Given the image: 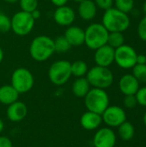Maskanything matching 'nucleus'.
I'll list each match as a JSON object with an SVG mask.
<instances>
[{
	"mask_svg": "<svg viewBox=\"0 0 146 147\" xmlns=\"http://www.w3.org/2000/svg\"><path fill=\"white\" fill-rule=\"evenodd\" d=\"M7 117L12 122H19L22 121L28 115L27 105L20 101H16L8 106Z\"/></svg>",
	"mask_w": 146,
	"mask_h": 147,
	"instance_id": "obj_15",
	"label": "nucleus"
},
{
	"mask_svg": "<svg viewBox=\"0 0 146 147\" xmlns=\"http://www.w3.org/2000/svg\"><path fill=\"white\" fill-rule=\"evenodd\" d=\"M97 7L93 0H83L78 3L77 14L83 21L93 20L97 14Z\"/></svg>",
	"mask_w": 146,
	"mask_h": 147,
	"instance_id": "obj_18",
	"label": "nucleus"
},
{
	"mask_svg": "<svg viewBox=\"0 0 146 147\" xmlns=\"http://www.w3.org/2000/svg\"><path fill=\"white\" fill-rule=\"evenodd\" d=\"M116 135L110 127H102L96 131L93 137L95 147H114Z\"/></svg>",
	"mask_w": 146,
	"mask_h": 147,
	"instance_id": "obj_11",
	"label": "nucleus"
},
{
	"mask_svg": "<svg viewBox=\"0 0 146 147\" xmlns=\"http://www.w3.org/2000/svg\"><path fill=\"white\" fill-rule=\"evenodd\" d=\"M133 75L139 83H146V64H136L133 68Z\"/></svg>",
	"mask_w": 146,
	"mask_h": 147,
	"instance_id": "obj_26",
	"label": "nucleus"
},
{
	"mask_svg": "<svg viewBox=\"0 0 146 147\" xmlns=\"http://www.w3.org/2000/svg\"><path fill=\"white\" fill-rule=\"evenodd\" d=\"M139 88V82L133 74H125L119 81V89L125 96L135 95Z\"/></svg>",
	"mask_w": 146,
	"mask_h": 147,
	"instance_id": "obj_14",
	"label": "nucleus"
},
{
	"mask_svg": "<svg viewBox=\"0 0 146 147\" xmlns=\"http://www.w3.org/2000/svg\"><path fill=\"white\" fill-rule=\"evenodd\" d=\"M31 15H32V16L34 17V19L36 21V20H38V19L40 17V11L37 9L34 10V11L31 13Z\"/></svg>",
	"mask_w": 146,
	"mask_h": 147,
	"instance_id": "obj_36",
	"label": "nucleus"
},
{
	"mask_svg": "<svg viewBox=\"0 0 146 147\" xmlns=\"http://www.w3.org/2000/svg\"><path fill=\"white\" fill-rule=\"evenodd\" d=\"M53 20L61 27H69L76 20V12L68 5L57 7L53 12Z\"/></svg>",
	"mask_w": 146,
	"mask_h": 147,
	"instance_id": "obj_12",
	"label": "nucleus"
},
{
	"mask_svg": "<svg viewBox=\"0 0 146 147\" xmlns=\"http://www.w3.org/2000/svg\"><path fill=\"white\" fill-rule=\"evenodd\" d=\"M143 11L145 13V16H146V1L144 3V4H143Z\"/></svg>",
	"mask_w": 146,
	"mask_h": 147,
	"instance_id": "obj_40",
	"label": "nucleus"
},
{
	"mask_svg": "<svg viewBox=\"0 0 146 147\" xmlns=\"http://www.w3.org/2000/svg\"><path fill=\"white\" fill-rule=\"evenodd\" d=\"M64 36L71 47H80L84 44V29L79 26L71 25L67 27Z\"/></svg>",
	"mask_w": 146,
	"mask_h": 147,
	"instance_id": "obj_16",
	"label": "nucleus"
},
{
	"mask_svg": "<svg viewBox=\"0 0 146 147\" xmlns=\"http://www.w3.org/2000/svg\"><path fill=\"white\" fill-rule=\"evenodd\" d=\"M19 6L21 10L32 13L34 10L38 9V0H19Z\"/></svg>",
	"mask_w": 146,
	"mask_h": 147,
	"instance_id": "obj_27",
	"label": "nucleus"
},
{
	"mask_svg": "<svg viewBox=\"0 0 146 147\" xmlns=\"http://www.w3.org/2000/svg\"><path fill=\"white\" fill-rule=\"evenodd\" d=\"M94 61L96 65L109 67L114 62V49L108 44L95 50Z\"/></svg>",
	"mask_w": 146,
	"mask_h": 147,
	"instance_id": "obj_13",
	"label": "nucleus"
},
{
	"mask_svg": "<svg viewBox=\"0 0 146 147\" xmlns=\"http://www.w3.org/2000/svg\"><path fill=\"white\" fill-rule=\"evenodd\" d=\"M138 104L137 99L135 95H128V96H125L124 98V106L129 109H134Z\"/></svg>",
	"mask_w": 146,
	"mask_h": 147,
	"instance_id": "obj_31",
	"label": "nucleus"
},
{
	"mask_svg": "<svg viewBox=\"0 0 146 147\" xmlns=\"http://www.w3.org/2000/svg\"><path fill=\"white\" fill-rule=\"evenodd\" d=\"M109 32L99 22L89 24L84 29V44L90 50H96L108 42Z\"/></svg>",
	"mask_w": 146,
	"mask_h": 147,
	"instance_id": "obj_3",
	"label": "nucleus"
},
{
	"mask_svg": "<svg viewBox=\"0 0 146 147\" xmlns=\"http://www.w3.org/2000/svg\"><path fill=\"white\" fill-rule=\"evenodd\" d=\"M90 87L91 86L85 77L77 78L72 84L71 90L75 96L79 98H83L91 89Z\"/></svg>",
	"mask_w": 146,
	"mask_h": 147,
	"instance_id": "obj_20",
	"label": "nucleus"
},
{
	"mask_svg": "<svg viewBox=\"0 0 146 147\" xmlns=\"http://www.w3.org/2000/svg\"><path fill=\"white\" fill-rule=\"evenodd\" d=\"M125 42V37L123 33L121 32H109L108 37V42L107 44L113 47L114 49H116L120 47V46L124 45Z\"/></svg>",
	"mask_w": 146,
	"mask_h": 147,
	"instance_id": "obj_23",
	"label": "nucleus"
},
{
	"mask_svg": "<svg viewBox=\"0 0 146 147\" xmlns=\"http://www.w3.org/2000/svg\"><path fill=\"white\" fill-rule=\"evenodd\" d=\"M102 122V115L89 110L83 113L80 118L81 127L88 131H93L97 129L101 126Z\"/></svg>",
	"mask_w": 146,
	"mask_h": 147,
	"instance_id": "obj_17",
	"label": "nucleus"
},
{
	"mask_svg": "<svg viewBox=\"0 0 146 147\" xmlns=\"http://www.w3.org/2000/svg\"><path fill=\"white\" fill-rule=\"evenodd\" d=\"M71 76H74L76 78H83L86 76L89 71V67L85 61L78 59L71 63Z\"/></svg>",
	"mask_w": 146,
	"mask_h": 147,
	"instance_id": "obj_22",
	"label": "nucleus"
},
{
	"mask_svg": "<svg viewBox=\"0 0 146 147\" xmlns=\"http://www.w3.org/2000/svg\"><path fill=\"white\" fill-rule=\"evenodd\" d=\"M136 63L139 65H145L146 64V55L145 54H138L136 59Z\"/></svg>",
	"mask_w": 146,
	"mask_h": 147,
	"instance_id": "obj_35",
	"label": "nucleus"
},
{
	"mask_svg": "<svg viewBox=\"0 0 146 147\" xmlns=\"http://www.w3.org/2000/svg\"><path fill=\"white\" fill-rule=\"evenodd\" d=\"M138 35L143 40L146 41V16L139 22L138 25Z\"/></svg>",
	"mask_w": 146,
	"mask_h": 147,
	"instance_id": "obj_30",
	"label": "nucleus"
},
{
	"mask_svg": "<svg viewBox=\"0 0 146 147\" xmlns=\"http://www.w3.org/2000/svg\"><path fill=\"white\" fill-rule=\"evenodd\" d=\"M3 128H4V123H3V121L0 119V134L3 132Z\"/></svg>",
	"mask_w": 146,
	"mask_h": 147,
	"instance_id": "obj_38",
	"label": "nucleus"
},
{
	"mask_svg": "<svg viewBox=\"0 0 146 147\" xmlns=\"http://www.w3.org/2000/svg\"><path fill=\"white\" fill-rule=\"evenodd\" d=\"M118 134L120 138L124 141L131 140L135 134L134 126L131 122L126 121L125 122H123L121 125L118 127Z\"/></svg>",
	"mask_w": 146,
	"mask_h": 147,
	"instance_id": "obj_21",
	"label": "nucleus"
},
{
	"mask_svg": "<svg viewBox=\"0 0 146 147\" xmlns=\"http://www.w3.org/2000/svg\"><path fill=\"white\" fill-rule=\"evenodd\" d=\"M55 53L53 39L47 35L35 36L29 46V54L37 62H44L49 59Z\"/></svg>",
	"mask_w": 146,
	"mask_h": 147,
	"instance_id": "obj_1",
	"label": "nucleus"
},
{
	"mask_svg": "<svg viewBox=\"0 0 146 147\" xmlns=\"http://www.w3.org/2000/svg\"><path fill=\"white\" fill-rule=\"evenodd\" d=\"M138 104L146 107V86L139 88L137 93L135 94Z\"/></svg>",
	"mask_w": 146,
	"mask_h": 147,
	"instance_id": "obj_29",
	"label": "nucleus"
},
{
	"mask_svg": "<svg viewBox=\"0 0 146 147\" xmlns=\"http://www.w3.org/2000/svg\"><path fill=\"white\" fill-rule=\"evenodd\" d=\"M87 110L102 115L109 106V96L105 90L91 88L83 97Z\"/></svg>",
	"mask_w": 146,
	"mask_h": 147,
	"instance_id": "obj_5",
	"label": "nucleus"
},
{
	"mask_svg": "<svg viewBox=\"0 0 146 147\" xmlns=\"http://www.w3.org/2000/svg\"><path fill=\"white\" fill-rule=\"evenodd\" d=\"M143 121H144V124L146 126V112L144 115V117H143Z\"/></svg>",
	"mask_w": 146,
	"mask_h": 147,
	"instance_id": "obj_41",
	"label": "nucleus"
},
{
	"mask_svg": "<svg viewBox=\"0 0 146 147\" xmlns=\"http://www.w3.org/2000/svg\"><path fill=\"white\" fill-rule=\"evenodd\" d=\"M0 147H13V145L8 137L0 136Z\"/></svg>",
	"mask_w": 146,
	"mask_h": 147,
	"instance_id": "obj_33",
	"label": "nucleus"
},
{
	"mask_svg": "<svg viewBox=\"0 0 146 147\" xmlns=\"http://www.w3.org/2000/svg\"><path fill=\"white\" fill-rule=\"evenodd\" d=\"M85 78L93 88L106 90L114 83V74L108 67L95 65L89 69Z\"/></svg>",
	"mask_w": 146,
	"mask_h": 147,
	"instance_id": "obj_4",
	"label": "nucleus"
},
{
	"mask_svg": "<svg viewBox=\"0 0 146 147\" xmlns=\"http://www.w3.org/2000/svg\"><path fill=\"white\" fill-rule=\"evenodd\" d=\"M137 52L128 45H122L114 49V62L122 69H131L137 63Z\"/></svg>",
	"mask_w": 146,
	"mask_h": 147,
	"instance_id": "obj_9",
	"label": "nucleus"
},
{
	"mask_svg": "<svg viewBox=\"0 0 146 147\" xmlns=\"http://www.w3.org/2000/svg\"><path fill=\"white\" fill-rule=\"evenodd\" d=\"M11 21V30L17 36H26L34 29L35 20L32 16L31 13H28L22 10L15 12Z\"/></svg>",
	"mask_w": 146,
	"mask_h": 147,
	"instance_id": "obj_7",
	"label": "nucleus"
},
{
	"mask_svg": "<svg viewBox=\"0 0 146 147\" xmlns=\"http://www.w3.org/2000/svg\"><path fill=\"white\" fill-rule=\"evenodd\" d=\"M97 9H103L104 11L112 8L114 5V0H94Z\"/></svg>",
	"mask_w": 146,
	"mask_h": 147,
	"instance_id": "obj_32",
	"label": "nucleus"
},
{
	"mask_svg": "<svg viewBox=\"0 0 146 147\" xmlns=\"http://www.w3.org/2000/svg\"><path fill=\"white\" fill-rule=\"evenodd\" d=\"M6 3H15L16 2H18L19 0H4Z\"/></svg>",
	"mask_w": 146,
	"mask_h": 147,
	"instance_id": "obj_39",
	"label": "nucleus"
},
{
	"mask_svg": "<svg viewBox=\"0 0 146 147\" xmlns=\"http://www.w3.org/2000/svg\"><path fill=\"white\" fill-rule=\"evenodd\" d=\"M9 30H11L10 17L0 11V33H7Z\"/></svg>",
	"mask_w": 146,
	"mask_h": 147,
	"instance_id": "obj_28",
	"label": "nucleus"
},
{
	"mask_svg": "<svg viewBox=\"0 0 146 147\" xmlns=\"http://www.w3.org/2000/svg\"><path fill=\"white\" fill-rule=\"evenodd\" d=\"M130 17L114 7L104 11L102 24L108 32H121L127 30L130 27Z\"/></svg>",
	"mask_w": 146,
	"mask_h": 147,
	"instance_id": "obj_2",
	"label": "nucleus"
},
{
	"mask_svg": "<svg viewBox=\"0 0 146 147\" xmlns=\"http://www.w3.org/2000/svg\"><path fill=\"white\" fill-rule=\"evenodd\" d=\"M3 58H4V53H3V51L2 47H0V64L2 63V61H3Z\"/></svg>",
	"mask_w": 146,
	"mask_h": 147,
	"instance_id": "obj_37",
	"label": "nucleus"
},
{
	"mask_svg": "<svg viewBox=\"0 0 146 147\" xmlns=\"http://www.w3.org/2000/svg\"><path fill=\"white\" fill-rule=\"evenodd\" d=\"M114 4L117 9L128 14L134 7V0H114Z\"/></svg>",
	"mask_w": 146,
	"mask_h": 147,
	"instance_id": "obj_25",
	"label": "nucleus"
},
{
	"mask_svg": "<svg viewBox=\"0 0 146 147\" xmlns=\"http://www.w3.org/2000/svg\"><path fill=\"white\" fill-rule=\"evenodd\" d=\"M10 83L19 94H24L32 90L34 84V78L28 69L18 67L12 72Z\"/></svg>",
	"mask_w": 146,
	"mask_h": 147,
	"instance_id": "obj_8",
	"label": "nucleus"
},
{
	"mask_svg": "<svg viewBox=\"0 0 146 147\" xmlns=\"http://www.w3.org/2000/svg\"><path fill=\"white\" fill-rule=\"evenodd\" d=\"M102 121L109 127H118L126 121L125 110L119 106H108L102 114Z\"/></svg>",
	"mask_w": 146,
	"mask_h": 147,
	"instance_id": "obj_10",
	"label": "nucleus"
},
{
	"mask_svg": "<svg viewBox=\"0 0 146 147\" xmlns=\"http://www.w3.org/2000/svg\"><path fill=\"white\" fill-rule=\"evenodd\" d=\"M73 1H74L75 3H81V2H83V0H73Z\"/></svg>",
	"mask_w": 146,
	"mask_h": 147,
	"instance_id": "obj_42",
	"label": "nucleus"
},
{
	"mask_svg": "<svg viewBox=\"0 0 146 147\" xmlns=\"http://www.w3.org/2000/svg\"><path fill=\"white\" fill-rule=\"evenodd\" d=\"M71 77V62L59 59L53 62L48 69V78L52 84L57 86L65 84Z\"/></svg>",
	"mask_w": 146,
	"mask_h": 147,
	"instance_id": "obj_6",
	"label": "nucleus"
},
{
	"mask_svg": "<svg viewBox=\"0 0 146 147\" xmlns=\"http://www.w3.org/2000/svg\"><path fill=\"white\" fill-rule=\"evenodd\" d=\"M19 93L11 84H4L0 86V103L9 106V104L18 101Z\"/></svg>",
	"mask_w": 146,
	"mask_h": 147,
	"instance_id": "obj_19",
	"label": "nucleus"
},
{
	"mask_svg": "<svg viewBox=\"0 0 146 147\" xmlns=\"http://www.w3.org/2000/svg\"><path fill=\"white\" fill-rule=\"evenodd\" d=\"M50 1H51V3L54 6H56V7H61V6L66 5L69 0H50Z\"/></svg>",
	"mask_w": 146,
	"mask_h": 147,
	"instance_id": "obj_34",
	"label": "nucleus"
},
{
	"mask_svg": "<svg viewBox=\"0 0 146 147\" xmlns=\"http://www.w3.org/2000/svg\"><path fill=\"white\" fill-rule=\"evenodd\" d=\"M53 41H54L55 53H67L71 48V46L70 45L66 38L64 36V34L57 36L55 39H53Z\"/></svg>",
	"mask_w": 146,
	"mask_h": 147,
	"instance_id": "obj_24",
	"label": "nucleus"
}]
</instances>
